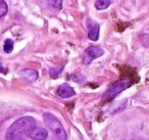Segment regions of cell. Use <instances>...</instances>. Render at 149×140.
<instances>
[{"mask_svg": "<svg viewBox=\"0 0 149 140\" xmlns=\"http://www.w3.org/2000/svg\"><path fill=\"white\" fill-rule=\"evenodd\" d=\"M7 10H8L7 3L5 2L4 0H0V18L4 17L7 13Z\"/></svg>", "mask_w": 149, "mask_h": 140, "instance_id": "obj_11", "label": "cell"}, {"mask_svg": "<svg viewBox=\"0 0 149 140\" xmlns=\"http://www.w3.org/2000/svg\"><path fill=\"white\" fill-rule=\"evenodd\" d=\"M132 83L130 82L129 80H120L118 82L113 83L112 85H110L109 88L105 91L104 93V97L103 98L105 100H110V99L114 98L118 94H120L122 91H124L125 89H127L128 87L131 86Z\"/></svg>", "mask_w": 149, "mask_h": 140, "instance_id": "obj_3", "label": "cell"}, {"mask_svg": "<svg viewBox=\"0 0 149 140\" xmlns=\"http://www.w3.org/2000/svg\"><path fill=\"white\" fill-rule=\"evenodd\" d=\"M49 3L52 7L56 9H60L62 6V0H49Z\"/></svg>", "mask_w": 149, "mask_h": 140, "instance_id": "obj_12", "label": "cell"}, {"mask_svg": "<svg viewBox=\"0 0 149 140\" xmlns=\"http://www.w3.org/2000/svg\"><path fill=\"white\" fill-rule=\"evenodd\" d=\"M89 26V33H88V38L92 41H97L99 38V31H100V26L97 23L93 21H89L88 23Z\"/></svg>", "mask_w": 149, "mask_h": 140, "instance_id": "obj_6", "label": "cell"}, {"mask_svg": "<svg viewBox=\"0 0 149 140\" xmlns=\"http://www.w3.org/2000/svg\"><path fill=\"white\" fill-rule=\"evenodd\" d=\"M36 127V121L32 117H23L17 119L6 131V140H25Z\"/></svg>", "mask_w": 149, "mask_h": 140, "instance_id": "obj_1", "label": "cell"}, {"mask_svg": "<svg viewBox=\"0 0 149 140\" xmlns=\"http://www.w3.org/2000/svg\"><path fill=\"white\" fill-rule=\"evenodd\" d=\"M57 94L61 98H70V97L74 96L76 94L74 89L72 86H70L68 84H61L57 89Z\"/></svg>", "mask_w": 149, "mask_h": 140, "instance_id": "obj_5", "label": "cell"}, {"mask_svg": "<svg viewBox=\"0 0 149 140\" xmlns=\"http://www.w3.org/2000/svg\"><path fill=\"white\" fill-rule=\"evenodd\" d=\"M61 70H62V68L61 69H59V70H56V69H51L50 70V76L52 77V78H56L57 77V75H59L60 74V72H61Z\"/></svg>", "mask_w": 149, "mask_h": 140, "instance_id": "obj_13", "label": "cell"}, {"mask_svg": "<svg viewBox=\"0 0 149 140\" xmlns=\"http://www.w3.org/2000/svg\"><path fill=\"white\" fill-rule=\"evenodd\" d=\"M3 49L4 52L6 53H10L13 50V41L11 39H6L4 42V45H3Z\"/></svg>", "mask_w": 149, "mask_h": 140, "instance_id": "obj_10", "label": "cell"}, {"mask_svg": "<svg viewBox=\"0 0 149 140\" xmlns=\"http://www.w3.org/2000/svg\"><path fill=\"white\" fill-rule=\"evenodd\" d=\"M110 4H111V0H96L95 8L97 10H103L107 8Z\"/></svg>", "mask_w": 149, "mask_h": 140, "instance_id": "obj_9", "label": "cell"}, {"mask_svg": "<svg viewBox=\"0 0 149 140\" xmlns=\"http://www.w3.org/2000/svg\"><path fill=\"white\" fill-rule=\"evenodd\" d=\"M128 140H145V139L140 138V137H134V138H131V139H128Z\"/></svg>", "mask_w": 149, "mask_h": 140, "instance_id": "obj_14", "label": "cell"}, {"mask_svg": "<svg viewBox=\"0 0 149 140\" xmlns=\"http://www.w3.org/2000/svg\"><path fill=\"white\" fill-rule=\"evenodd\" d=\"M103 53H104V50L101 47H99V46H90V47H88L84 51L83 64H89L95 58H98L103 55Z\"/></svg>", "mask_w": 149, "mask_h": 140, "instance_id": "obj_4", "label": "cell"}, {"mask_svg": "<svg viewBox=\"0 0 149 140\" xmlns=\"http://www.w3.org/2000/svg\"><path fill=\"white\" fill-rule=\"evenodd\" d=\"M19 77L28 82H35L38 79V72L32 69H24L19 73Z\"/></svg>", "mask_w": 149, "mask_h": 140, "instance_id": "obj_8", "label": "cell"}, {"mask_svg": "<svg viewBox=\"0 0 149 140\" xmlns=\"http://www.w3.org/2000/svg\"><path fill=\"white\" fill-rule=\"evenodd\" d=\"M44 123L47 126V128L50 130L52 134V138L53 140H66L68 136H66V132L64 130L62 124L60 121L52 115L51 113H45L43 115Z\"/></svg>", "mask_w": 149, "mask_h": 140, "instance_id": "obj_2", "label": "cell"}, {"mask_svg": "<svg viewBox=\"0 0 149 140\" xmlns=\"http://www.w3.org/2000/svg\"><path fill=\"white\" fill-rule=\"evenodd\" d=\"M29 137L34 140H45L48 137V132L44 128L35 127L29 134Z\"/></svg>", "mask_w": 149, "mask_h": 140, "instance_id": "obj_7", "label": "cell"}]
</instances>
